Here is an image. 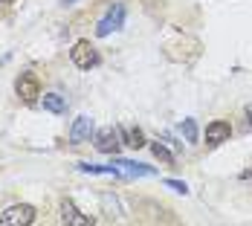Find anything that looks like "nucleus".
<instances>
[{
	"mask_svg": "<svg viewBox=\"0 0 252 226\" xmlns=\"http://www.w3.org/2000/svg\"><path fill=\"white\" fill-rule=\"evenodd\" d=\"M125 15H127L125 3H113V6L107 9V15L96 24V38H107L110 32H119V29L125 26Z\"/></svg>",
	"mask_w": 252,
	"mask_h": 226,
	"instance_id": "1",
	"label": "nucleus"
},
{
	"mask_svg": "<svg viewBox=\"0 0 252 226\" xmlns=\"http://www.w3.org/2000/svg\"><path fill=\"white\" fill-rule=\"evenodd\" d=\"M70 58H73V64L78 70H93V67H99V61H101L96 47L90 41H76L73 50H70Z\"/></svg>",
	"mask_w": 252,
	"mask_h": 226,
	"instance_id": "2",
	"label": "nucleus"
},
{
	"mask_svg": "<svg viewBox=\"0 0 252 226\" xmlns=\"http://www.w3.org/2000/svg\"><path fill=\"white\" fill-rule=\"evenodd\" d=\"M32 224H35V206H29V203L9 206L0 215V226H32Z\"/></svg>",
	"mask_w": 252,
	"mask_h": 226,
	"instance_id": "3",
	"label": "nucleus"
},
{
	"mask_svg": "<svg viewBox=\"0 0 252 226\" xmlns=\"http://www.w3.org/2000/svg\"><path fill=\"white\" fill-rule=\"evenodd\" d=\"M93 145L99 154H119V145H122V136H119V128H101L93 133Z\"/></svg>",
	"mask_w": 252,
	"mask_h": 226,
	"instance_id": "4",
	"label": "nucleus"
},
{
	"mask_svg": "<svg viewBox=\"0 0 252 226\" xmlns=\"http://www.w3.org/2000/svg\"><path fill=\"white\" fill-rule=\"evenodd\" d=\"M61 224L64 226H96V218L78 212V206L73 200H61Z\"/></svg>",
	"mask_w": 252,
	"mask_h": 226,
	"instance_id": "5",
	"label": "nucleus"
},
{
	"mask_svg": "<svg viewBox=\"0 0 252 226\" xmlns=\"http://www.w3.org/2000/svg\"><path fill=\"white\" fill-rule=\"evenodd\" d=\"M15 93L21 96L24 101H35L41 96V81L35 73H21L15 78Z\"/></svg>",
	"mask_w": 252,
	"mask_h": 226,
	"instance_id": "6",
	"label": "nucleus"
},
{
	"mask_svg": "<svg viewBox=\"0 0 252 226\" xmlns=\"http://www.w3.org/2000/svg\"><path fill=\"white\" fill-rule=\"evenodd\" d=\"M116 171L122 177H157V168L154 165H145V162H133V160H122V157H113Z\"/></svg>",
	"mask_w": 252,
	"mask_h": 226,
	"instance_id": "7",
	"label": "nucleus"
},
{
	"mask_svg": "<svg viewBox=\"0 0 252 226\" xmlns=\"http://www.w3.org/2000/svg\"><path fill=\"white\" fill-rule=\"evenodd\" d=\"M96 133V125H93V119L87 116V113H81L76 116V122L70 128V142L73 145H81V142H90V136Z\"/></svg>",
	"mask_w": 252,
	"mask_h": 226,
	"instance_id": "8",
	"label": "nucleus"
},
{
	"mask_svg": "<svg viewBox=\"0 0 252 226\" xmlns=\"http://www.w3.org/2000/svg\"><path fill=\"white\" fill-rule=\"evenodd\" d=\"M229 136H232V125L223 122V119H215V122L206 125V145H212V148L229 142Z\"/></svg>",
	"mask_w": 252,
	"mask_h": 226,
	"instance_id": "9",
	"label": "nucleus"
},
{
	"mask_svg": "<svg viewBox=\"0 0 252 226\" xmlns=\"http://www.w3.org/2000/svg\"><path fill=\"white\" fill-rule=\"evenodd\" d=\"M119 136H122V145H127V148H133V151H139V148L148 145L145 133L133 125H119Z\"/></svg>",
	"mask_w": 252,
	"mask_h": 226,
	"instance_id": "10",
	"label": "nucleus"
},
{
	"mask_svg": "<svg viewBox=\"0 0 252 226\" xmlns=\"http://www.w3.org/2000/svg\"><path fill=\"white\" fill-rule=\"evenodd\" d=\"M41 107L47 113H67V99L61 93H47V96H41Z\"/></svg>",
	"mask_w": 252,
	"mask_h": 226,
	"instance_id": "11",
	"label": "nucleus"
},
{
	"mask_svg": "<svg viewBox=\"0 0 252 226\" xmlns=\"http://www.w3.org/2000/svg\"><path fill=\"white\" fill-rule=\"evenodd\" d=\"M78 171L84 174H99V177H122L116 165H93V162H78Z\"/></svg>",
	"mask_w": 252,
	"mask_h": 226,
	"instance_id": "12",
	"label": "nucleus"
},
{
	"mask_svg": "<svg viewBox=\"0 0 252 226\" xmlns=\"http://www.w3.org/2000/svg\"><path fill=\"white\" fill-rule=\"evenodd\" d=\"M151 154H154V160H159L162 165H174V154L165 148V142H151Z\"/></svg>",
	"mask_w": 252,
	"mask_h": 226,
	"instance_id": "13",
	"label": "nucleus"
},
{
	"mask_svg": "<svg viewBox=\"0 0 252 226\" xmlns=\"http://www.w3.org/2000/svg\"><path fill=\"white\" fill-rule=\"evenodd\" d=\"M180 130H183L186 142H197V139H200V130H197V122H194V119H183Z\"/></svg>",
	"mask_w": 252,
	"mask_h": 226,
	"instance_id": "14",
	"label": "nucleus"
},
{
	"mask_svg": "<svg viewBox=\"0 0 252 226\" xmlns=\"http://www.w3.org/2000/svg\"><path fill=\"white\" fill-rule=\"evenodd\" d=\"M162 183H165L171 192H177V194H189V186H186L183 180H162Z\"/></svg>",
	"mask_w": 252,
	"mask_h": 226,
	"instance_id": "15",
	"label": "nucleus"
},
{
	"mask_svg": "<svg viewBox=\"0 0 252 226\" xmlns=\"http://www.w3.org/2000/svg\"><path fill=\"white\" fill-rule=\"evenodd\" d=\"M247 125L252 128V104H250V107H247Z\"/></svg>",
	"mask_w": 252,
	"mask_h": 226,
	"instance_id": "16",
	"label": "nucleus"
},
{
	"mask_svg": "<svg viewBox=\"0 0 252 226\" xmlns=\"http://www.w3.org/2000/svg\"><path fill=\"white\" fill-rule=\"evenodd\" d=\"M241 177H244V180H250V177H252V168H247V171H241Z\"/></svg>",
	"mask_w": 252,
	"mask_h": 226,
	"instance_id": "17",
	"label": "nucleus"
},
{
	"mask_svg": "<svg viewBox=\"0 0 252 226\" xmlns=\"http://www.w3.org/2000/svg\"><path fill=\"white\" fill-rule=\"evenodd\" d=\"M61 3H64V6H73V3H76V0H61Z\"/></svg>",
	"mask_w": 252,
	"mask_h": 226,
	"instance_id": "18",
	"label": "nucleus"
},
{
	"mask_svg": "<svg viewBox=\"0 0 252 226\" xmlns=\"http://www.w3.org/2000/svg\"><path fill=\"white\" fill-rule=\"evenodd\" d=\"M0 3H15V0H0Z\"/></svg>",
	"mask_w": 252,
	"mask_h": 226,
	"instance_id": "19",
	"label": "nucleus"
}]
</instances>
